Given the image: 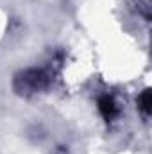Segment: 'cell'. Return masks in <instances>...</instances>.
Returning <instances> with one entry per match:
<instances>
[{
  "instance_id": "cell-1",
  "label": "cell",
  "mask_w": 152,
  "mask_h": 154,
  "mask_svg": "<svg viewBox=\"0 0 152 154\" xmlns=\"http://www.w3.org/2000/svg\"><path fill=\"white\" fill-rule=\"evenodd\" d=\"M99 111L106 120H113L118 113V108H116V104H114V100L111 97H102L99 100Z\"/></svg>"
},
{
  "instance_id": "cell-2",
  "label": "cell",
  "mask_w": 152,
  "mask_h": 154,
  "mask_svg": "<svg viewBox=\"0 0 152 154\" xmlns=\"http://www.w3.org/2000/svg\"><path fill=\"white\" fill-rule=\"evenodd\" d=\"M140 108H141L145 113L150 111V91H149V90H145V91L140 95Z\"/></svg>"
}]
</instances>
